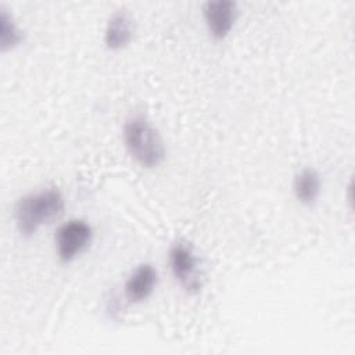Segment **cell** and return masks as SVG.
Wrapping results in <instances>:
<instances>
[{
	"label": "cell",
	"mask_w": 355,
	"mask_h": 355,
	"mask_svg": "<svg viewBox=\"0 0 355 355\" xmlns=\"http://www.w3.org/2000/svg\"><path fill=\"white\" fill-rule=\"evenodd\" d=\"M65 208L62 193L57 187H46L21 197L14 218L22 236L35 234L42 226L57 220Z\"/></svg>",
	"instance_id": "cell-1"
},
{
	"label": "cell",
	"mask_w": 355,
	"mask_h": 355,
	"mask_svg": "<svg viewBox=\"0 0 355 355\" xmlns=\"http://www.w3.org/2000/svg\"><path fill=\"white\" fill-rule=\"evenodd\" d=\"M123 141L130 157L143 168H157L165 159L164 140L158 129L144 115H132L126 119Z\"/></svg>",
	"instance_id": "cell-2"
},
{
	"label": "cell",
	"mask_w": 355,
	"mask_h": 355,
	"mask_svg": "<svg viewBox=\"0 0 355 355\" xmlns=\"http://www.w3.org/2000/svg\"><path fill=\"white\" fill-rule=\"evenodd\" d=\"M169 265L175 280L187 294H197L202 288V272L193 245L178 240L169 248Z\"/></svg>",
	"instance_id": "cell-3"
},
{
	"label": "cell",
	"mask_w": 355,
	"mask_h": 355,
	"mask_svg": "<svg viewBox=\"0 0 355 355\" xmlns=\"http://www.w3.org/2000/svg\"><path fill=\"white\" fill-rule=\"evenodd\" d=\"M93 240V227L83 219H71L55 232V250L61 262L75 261Z\"/></svg>",
	"instance_id": "cell-4"
},
{
	"label": "cell",
	"mask_w": 355,
	"mask_h": 355,
	"mask_svg": "<svg viewBox=\"0 0 355 355\" xmlns=\"http://www.w3.org/2000/svg\"><path fill=\"white\" fill-rule=\"evenodd\" d=\"M237 4L230 0H209L202 4V15L209 35L216 39H225L236 19H237Z\"/></svg>",
	"instance_id": "cell-5"
},
{
	"label": "cell",
	"mask_w": 355,
	"mask_h": 355,
	"mask_svg": "<svg viewBox=\"0 0 355 355\" xmlns=\"http://www.w3.org/2000/svg\"><path fill=\"white\" fill-rule=\"evenodd\" d=\"M158 283V270L153 263L144 262L137 265L128 276L123 293L129 302L140 304L147 300Z\"/></svg>",
	"instance_id": "cell-6"
},
{
	"label": "cell",
	"mask_w": 355,
	"mask_h": 355,
	"mask_svg": "<svg viewBox=\"0 0 355 355\" xmlns=\"http://www.w3.org/2000/svg\"><path fill=\"white\" fill-rule=\"evenodd\" d=\"M135 35V21L125 10L115 11L107 21L104 29V44L110 50L126 47Z\"/></svg>",
	"instance_id": "cell-7"
},
{
	"label": "cell",
	"mask_w": 355,
	"mask_h": 355,
	"mask_svg": "<svg viewBox=\"0 0 355 355\" xmlns=\"http://www.w3.org/2000/svg\"><path fill=\"white\" fill-rule=\"evenodd\" d=\"M293 191L295 198L305 207H312L322 193V179L313 168H304L300 171L293 182Z\"/></svg>",
	"instance_id": "cell-8"
},
{
	"label": "cell",
	"mask_w": 355,
	"mask_h": 355,
	"mask_svg": "<svg viewBox=\"0 0 355 355\" xmlns=\"http://www.w3.org/2000/svg\"><path fill=\"white\" fill-rule=\"evenodd\" d=\"M24 40V32L17 25L14 17L1 7L0 10V49L1 51L12 50Z\"/></svg>",
	"instance_id": "cell-9"
}]
</instances>
